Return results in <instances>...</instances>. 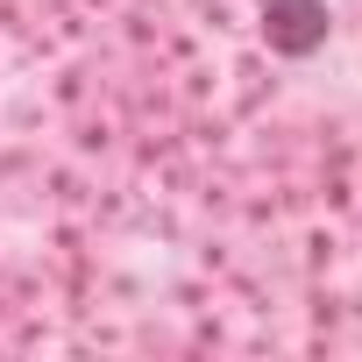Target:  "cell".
<instances>
[{
  "label": "cell",
  "mask_w": 362,
  "mask_h": 362,
  "mask_svg": "<svg viewBox=\"0 0 362 362\" xmlns=\"http://www.w3.org/2000/svg\"><path fill=\"white\" fill-rule=\"evenodd\" d=\"M263 36L284 57H313L327 43V0H270L263 8Z\"/></svg>",
  "instance_id": "obj_1"
}]
</instances>
